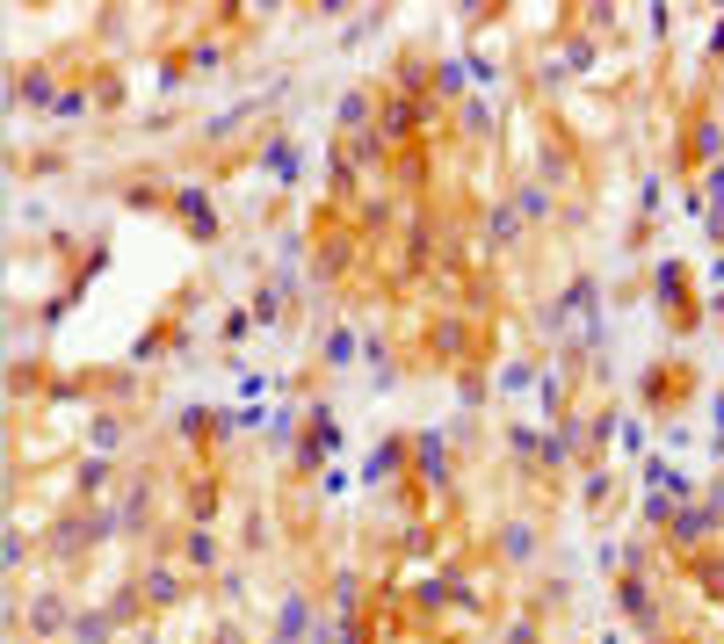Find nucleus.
Here are the masks:
<instances>
[{"label": "nucleus", "mask_w": 724, "mask_h": 644, "mask_svg": "<svg viewBox=\"0 0 724 644\" xmlns=\"http://www.w3.org/2000/svg\"><path fill=\"white\" fill-rule=\"evenodd\" d=\"M174 210H181V225H189L196 239H210V232H218V210H210V196L196 189V181H181V189H174Z\"/></svg>", "instance_id": "nucleus-1"}, {"label": "nucleus", "mask_w": 724, "mask_h": 644, "mask_svg": "<svg viewBox=\"0 0 724 644\" xmlns=\"http://www.w3.org/2000/svg\"><path fill=\"white\" fill-rule=\"evenodd\" d=\"M717 507H724V493H717L710 507H688V514H667V521H674V543H681V550H696V543H710V529H717Z\"/></svg>", "instance_id": "nucleus-2"}, {"label": "nucleus", "mask_w": 724, "mask_h": 644, "mask_svg": "<svg viewBox=\"0 0 724 644\" xmlns=\"http://www.w3.org/2000/svg\"><path fill=\"white\" fill-rule=\"evenodd\" d=\"M413 471L428 478V485H449V442H442V435H420V442H413Z\"/></svg>", "instance_id": "nucleus-3"}, {"label": "nucleus", "mask_w": 724, "mask_h": 644, "mask_svg": "<svg viewBox=\"0 0 724 644\" xmlns=\"http://www.w3.org/2000/svg\"><path fill=\"white\" fill-rule=\"evenodd\" d=\"M341 442V427H334V413H326V406H312V420H305V464H319V456L326 449H334Z\"/></svg>", "instance_id": "nucleus-4"}, {"label": "nucleus", "mask_w": 724, "mask_h": 644, "mask_svg": "<svg viewBox=\"0 0 724 644\" xmlns=\"http://www.w3.org/2000/svg\"><path fill=\"white\" fill-rule=\"evenodd\" d=\"M406 456H413V442H406V435H391L384 449H370V471H362V478H370V485H384V478H399V464H406Z\"/></svg>", "instance_id": "nucleus-5"}, {"label": "nucleus", "mask_w": 724, "mask_h": 644, "mask_svg": "<svg viewBox=\"0 0 724 644\" xmlns=\"http://www.w3.org/2000/svg\"><path fill=\"white\" fill-rule=\"evenodd\" d=\"M413 131H420V102L391 95V102H384V138H413Z\"/></svg>", "instance_id": "nucleus-6"}, {"label": "nucleus", "mask_w": 724, "mask_h": 644, "mask_svg": "<svg viewBox=\"0 0 724 644\" xmlns=\"http://www.w3.org/2000/svg\"><path fill=\"white\" fill-rule=\"evenodd\" d=\"M109 623H116L109 608H95V616H73V623H66V644H109Z\"/></svg>", "instance_id": "nucleus-7"}, {"label": "nucleus", "mask_w": 724, "mask_h": 644, "mask_svg": "<svg viewBox=\"0 0 724 644\" xmlns=\"http://www.w3.org/2000/svg\"><path fill=\"white\" fill-rule=\"evenodd\" d=\"M529 550H536V529H529V521H507V529H500V558H507V565H522Z\"/></svg>", "instance_id": "nucleus-8"}, {"label": "nucleus", "mask_w": 724, "mask_h": 644, "mask_svg": "<svg viewBox=\"0 0 724 644\" xmlns=\"http://www.w3.org/2000/svg\"><path fill=\"white\" fill-rule=\"evenodd\" d=\"M181 558H189L196 572H210V565H218V536H210L203 521H196V529H189V543H181Z\"/></svg>", "instance_id": "nucleus-9"}, {"label": "nucleus", "mask_w": 724, "mask_h": 644, "mask_svg": "<svg viewBox=\"0 0 724 644\" xmlns=\"http://www.w3.org/2000/svg\"><path fill=\"white\" fill-rule=\"evenodd\" d=\"M138 594H153L160 608H167V601H181V572H167V565H153V572H145V579H138Z\"/></svg>", "instance_id": "nucleus-10"}, {"label": "nucleus", "mask_w": 724, "mask_h": 644, "mask_svg": "<svg viewBox=\"0 0 724 644\" xmlns=\"http://www.w3.org/2000/svg\"><path fill=\"white\" fill-rule=\"evenodd\" d=\"M486 232H493V247H515V232H522V210H515V203H493Z\"/></svg>", "instance_id": "nucleus-11"}, {"label": "nucleus", "mask_w": 724, "mask_h": 644, "mask_svg": "<svg viewBox=\"0 0 724 644\" xmlns=\"http://www.w3.org/2000/svg\"><path fill=\"white\" fill-rule=\"evenodd\" d=\"M73 485H80V493H109V485H116V464H109V456H87Z\"/></svg>", "instance_id": "nucleus-12"}, {"label": "nucleus", "mask_w": 724, "mask_h": 644, "mask_svg": "<svg viewBox=\"0 0 724 644\" xmlns=\"http://www.w3.org/2000/svg\"><path fill=\"white\" fill-rule=\"evenodd\" d=\"M623 608H630V616H638V623H652V616H659V608H652V587H645L638 572L623 579Z\"/></svg>", "instance_id": "nucleus-13"}, {"label": "nucleus", "mask_w": 724, "mask_h": 644, "mask_svg": "<svg viewBox=\"0 0 724 644\" xmlns=\"http://www.w3.org/2000/svg\"><path fill=\"white\" fill-rule=\"evenodd\" d=\"M15 102H51V73H44V66L15 73Z\"/></svg>", "instance_id": "nucleus-14"}, {"label": "nucleus", "mask_w": 724, "mask_h": 644, "mask_svg": "<svg viewBox=\"0 0 724 644\" xmlns=\"http://www.w3.org/2000/svg\"><path fill=\"white\" fill-rule=\"evenodd\" d=\"M348 362H355V333L334 326V333H326V370H348Z\"/></svg>", "instance_id": "nucleus-15"}, {"label": "nucleus", "mask_w": 724, "mask_h": 644, "mask_svg": "<svg viewBox=\"0 0 724 644\" xmlns=\"http://www.w3.org/2000/svg\"><path fill=\"white\" fill-rule=\"evenodd\" d=\"M58 623H66V601H58V594H44L37 608H29V630H44V637H51Z\"/></svg>", "instance_id": "nucleus-16"}, {"label": "nucleus", "mask_w": 724, "mask_h": 644, "mask_svg": "<svg viewBox=\"0 0 724 644\" xmlns=\"http://www.w3.org/2000/svg\"><path fill=\"white\" fill-rule=\"evenodd\" d=\"M515 210H522V218H551V189H543V181H522Z\"/></svg>", "instance_id": "nucleus-17"}, {"label": "nucleus", "mask_w": 724, "mask_h": 644, "mask_svg": "<svg viewBox=\"0 0 724 644\" xmlns=\"http://www.w3.org/2000/svg\"><path fill=\"white\" fill-rule=\"evenodd\" d=\"M341 131H355V138L370 131V95H362V87H355V95L341 102Z\"/></svg>", "instance_id": "nucleus-18"}, {"label": "nucleus", "mask_w": 724, "mask_h": 644, "mask_svg": "<svg viewBox=\"0 0 724 644\" xmlns=\"http://www.w3.org/2000/svg\"><path fill=\"white\" fill-rule=\"evenodd\" d=\"M464 58H442V66H435V95H464Z\"/></svg>", "instance_id": "nucleus-19"}, {"label": "nucleus", "mask_w": 724, "mask_h": 644, "mask_svg": "<svg viewBox=\"0 0 724 644\" xmlns=\"http://www.w3.org/2000/svg\"><path fill=\"white\" fill-rule=\"evenodd\" d=\"M464 131L486 138V131H493V109H486V102H464Z\"/></svg>", "instance_id": "nucleus-20"}, {"label": "nucleus", "mask_w": 724, "mask_h": 644, "mask_svg": "<svg viewBox=\"0 0 724 644\" xmlns=\"http://www.w3.org/2000/svg\"><path fill=\"white\" fill-rule=\"evenodd\" d=\"M507 644H536V616H522L515 630H507Z\"/></svg>", "instance_id": "nucleus-21"}, {"label": "nucleus", "mask_w": 724, "mask_h": 644, "mask_svg": "<svg viewBox=\"0 0 724 644\" xmlns=\"http://www.w3.org/2000/svg\"><path fill=\"white\" fill-rule=\"evenodd\" d=\"M710 51H717V58H724V22H717V29H710Z\"/></svg>", "instance_id": "nucleus-22"}]
</instances>
